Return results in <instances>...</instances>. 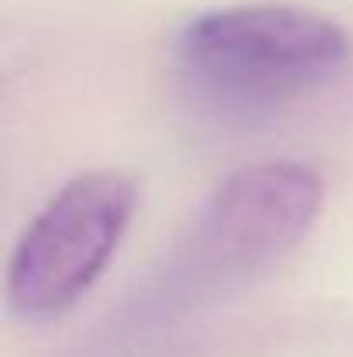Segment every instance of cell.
<instances>
[{"instance_id":"6da1fadb","label":"cell","mask_w":353,"mask_h":357,"mask_svg":"<svg viewBox=\"0 0 353 357\" xmlns=\"http://www.w3.org/2000/svg\"><path fill=\"white\" fill-rule=\"evenodd\" d=\"M350 56L340 21L295 3H239L194 17L177 38L184 84L233 112H256L295 101Z\"/></svg>"},{"instance_id":"7a4b0ae2","label":"cell","mask_w":353,"mask_h":357,"mask_svg":"<svg viewBox=\"0 0 353 357\" xmlns=\"http://www.w3.org/2000/svg\"><path fill=\"white\" fill-rule=\"evenodd\" d=\"M315 167L267 160L229 174L194 215L173 257V278L194 288L253 278L284 260L322 215Z\"/></svg>"},{"instance_id":"3957f363","label":"cell","mask_w":353,"mask_h":357,"mask_svg":"<svg viewBox=\"0 0 353 357\" xmlns=\"http://www.w3.org/2000/svg\"><path fill=\"white\" fill-rule=\"evenodd\" d=\"M135 202L132 177L115 170H91L66 181L10 253V312L21 319H56L73 309L111 264Z\"/></svg>"}]
</instances>
